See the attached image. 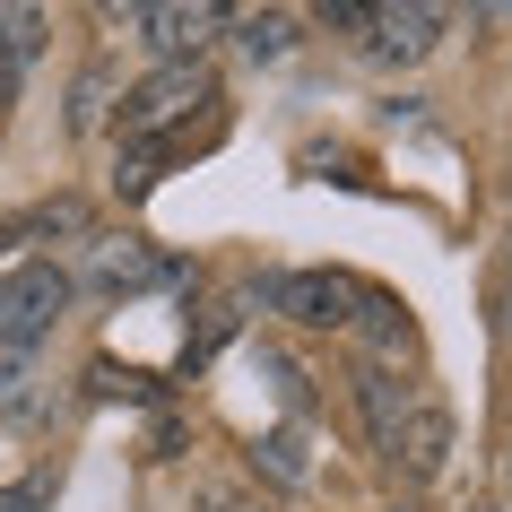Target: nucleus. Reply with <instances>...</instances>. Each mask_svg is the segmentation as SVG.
I'll list each match as a JSON object with an SVG mask.
<instances>
[{
    "mask_svg": "<svg viewBox=\"0 0 512 512\" xmlns=\"http://www.w3.org/2000/svg\"><path fill=\"white\" fill-rule=\"evenodd\" d=\"M53 469H27V478H18V486H0V512H44V504H53Z\"/></svg>",
    "mask_w": 512,
    "mask_h": 512,
    "instance_id": "obj_13",
    "label": "nucleus"
},
{
    "mask_svg": "<svg viewBox=\"0 0 512 512\" xmlns=\"http://www.w3.org/2000/svg\"><path fill=\"white\" fill-rule=\"evenodd\" d=\"M382 460H400L408 478L426 486V478H443V460H452V408H434V400H408V417H400V434H391V452Z\"/></svg>",
    "mask_w": 512,
    "mask_h": 512,
    "instance_id": "obj_5",
    "label": "nucleus"
},
{
    "mask_svg": "<svg viewBox=\"0 0 512 512\" xmlns=\"http://www.w3.org/2000/svg\"><path fill=\"white\" fill-rule=\"evenodd\" d=\"M235 27H243V53L252 61H278L296 44V18H287V9H261V18H235Z\"/></svg>",
    "mask_w": 512,
    "mask_h": 512,
    "instance_id": "obj_12",
    "label": "nucleus"
},
{
    "mask_svg": "<svg viewBox=\"0 0 512 512\" xmlns=\"http://www.w3.org/2000/svg\"><path fill=\"white\" fill-rule=\"evenodd\" d=\"M122 27H139V44L165 61H200L209 27H226V9H122Z\"/></svg>",
    "mask_w": 512,
    "mask_h": 512,
    "instance_id": "obj_6",
    "label": "nucleus"
},
{
    "mask_svg": "<svg viewBox=\"0 0 512 512\" xmlns=\"http://www.w3.org/2000/svg\"><path fill=\"white\" fill-rule=\"evenodd\" d=\"M348 330H365V339H374V365H391V356L417 348L408 304H400V296H382V287H365V304H356V322H348Z\"/></svg>",
    "mask_w": 512,
    "mask_h": 512,
    "instance_id": "obj_9",
    "label": "nucleus"
},
{
    "mask_svg": "<svg viewBox=\"0 0 512 512\" xmlns=\"http://www.w3.org/2000/svg\"><path fill=\"white\" fill-rule=\"evenodd\" d=\"M261 296H270V313H287V322H304V330H348L356 304H365V287H356L348 270H287V278H270Z\"/></svg>",
    "mask_w": 512,
    "mask_h": 512,
    "instance_id": "obj_3",
    "label": "nucleus"
},
{
    "mask_svg": "<svg viewBox=\"0 0 512 512\" xmlns=\"http://www.w3.org/2000/svg\"><path fill=\"white\" fill-rule=\"evenodd\" d=\"M157 278H174V261L165 252H148V243H96V287H157Z\"/></svg>",
    "mask_w": 512,
    "mask_h": 512,
    "instance_id": "obj_10",
    "label": "nucleus"
},
{
    "mask_svg": "<svg viewBox=\"0 0 512 512\" xmlns=\"http://www.w3.org/2000/svg\"><path fill=\"white\" fill-rule=\"evenodd\" d=\"M478 512H495V504H478Z\"/></svg>",
    "mask_w": 512,
    "mask_h": 512,
    "instance_id": "obj_15",
    "label": "nucleus"
},
{
    "mask_svg": "<svg viewBox=\"0 0 512 512\" xmlns=\"http://www.w3.org/2000/svg\"><path fill=\"white\" fill-rule=\"evenodd\" d=\"M61 313H70V270H53V261L0 270V356H27L35 339H53Z\"/></svg>",
    "mask_w": 512,
    "mask_h": 512,
    "instance_id": "obj_2",
    "label": "nucleus"
},
{
    "mask_svg": "<svg viewBox=\"0 0 512 512\" xmlns=\"http://www.w3.org/2000/svg\"><path fill=\"white\" fill-rule=\"evenodd\" d=\"M443 44V9H365V35H356V53L382 61V70H408V61H426Z\"/></svg>",
    "mask_w": 512,
    "mask_h": 512,
    "instance_id": "obj_4",
    "label": "nucleus"
},
{
    "mask_svg": "<svg viewBox=\"0 0 512 512\" xmlns=\"http://www.w3.org/2000/svg\"><path fill=\"white\" fill-rule=\"evenodd\" d=\"M191 113H217V70L209 61H157L113 105V122H122V139H165V131H191Z\"/></svg>",
    "mask_w": 512,
    "mask_h": 512,
    "instance_id": "obj_1",
    "label": "nucleus"
},
{
    "mask_svg": "<svg viewBox=\"0 0 512 512\" xmlns=\"http://www.w3.org/2000/svg\"><path fill=\"white\" fill-rule=\"evenodd\" d=\"M44 235H87V200H79V191L35 200L27 217H9V226H0V252H9V243H44Z\"/></svg>",
    "mask_w": 512,
    "mask_h": 512,
    "instance_id": "obj_11",
    "label": "nucleus"
},
{
    "mask_svg": "<svg viewBox=\"0 0 512 512\" xmlns=\"http://www.w3.org/2000/svg\"><path fill=\"white\" fill-rule=\"evenodd\" d=\"M261 469H270V478H304V460H296V434H270V443H261Z\"/></svg>",
    "mask_w": 512,
    "mask_h": 512,
    "instance_id": "obj_14",
    "label": "nucleus"
},
{
    "mask_svg": "<svg viewBox=\"0 0 512 512\" xmlns=\"http://www.w3.org/2000/svg\"><path fill=\"white\" fill-rule=\"evenodd\" d=\"M35 53H44V9H0V105H18Z\"/></svg>",
    "mask_w": 512,
    "mask_h": 512,
    "instance_id": "obj_7",
    "label": "nucleus"
},
{
    "mask_svg": "<svg viewBox=\"0 0 512 512\" xmlns=\"http://www.w3.org/2000/svg\"><path fill=\"white\" fill-rule=\"evenodd\" d=\"M356 408H365V434H374V452H391V434L408 417V391L391 365H356Z\"/></svg>",
    "mask_w": 512,
    "mask_h": 512,
    "instance_id": "obj_8",
    "label": "nucleus"
}]
</instances>
